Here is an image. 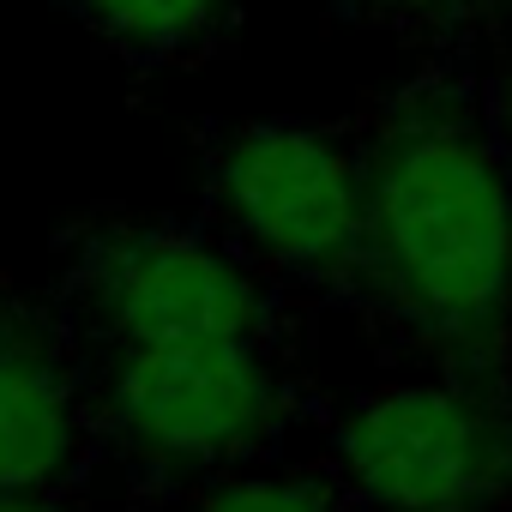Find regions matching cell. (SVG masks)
Listing matches in <instances>:
<instances>
[{
    "label": "cell",
    "instance_id": "6da1fadb",
    "mask_svg": "<svg viewBox=\"0 0 512 512\" xmlns=\"http://www.w3.org/2000/svg\"><path fill=\"white\" fill-rule=\"evenodd\" d=\"M362 272L434 350L482 356L506 338L512 151L464 97L422 91L368 145Z\"/></svg>",
    "mask_w": 512,
    "mask_h": 512
},
{
    "label": "cell",
    "instance_id": "7a4b0ae2",
    "mask_svg": "<svg viewBox=\"0 0 512 512\" xmlns=\"http://www.w3.org/2000/svg\"><path fill=\"white\" fill-rule=\"evenodd\" d=\"M368 512H494L512 494V416L470 380H386L332 434Z\"/></svg>",
    "mask_w": 512,
    "mask_h": 512
},
{
    "label": "cell",
    "instance_id": "3957f363",
    "mask_svg": "<svg viewBox=\"0 0 512 512\" xmlns=\"http://www.w3.org/2000/svg\"><path fill=\"white\" fill-rule=\"evenodd\" d=\"M229 235L290 278L362 272L368 151L308 121L235 127L211 169Z\"/></svg>",
    "mask_w": 512,
    "mask_h": 512
},
{
    "label": "cell",
    "instance_id": "277c9868",
    "mask_svg": "<svg viewBox=\"0 0 512 512\" xmlns=\"http://www.w3.org/2000/svg\"><path fill=\"white\" fill-rule=\"evenodd\" d=\"M103 404L139 458L163 470H223L266 446L284 416V380L260 338L121 344Z\"/></svg>",
    "mask_w": 512,
    "mask_h": 512
},
{
    "label": "cell",
    "instance_id": "5b68a950",
    "mask_svg": "<svg viewBox=\"0 0 512 512\" xmlns=\"http://www.w3.org/2000/svg\"><path fill=\"white\" fill-rule=\"evenodd\" d=\"M85 302L121 344L175 338H260L266 296L229 247L187 229H133L97 241L85 260Z\"/></svg>",
    "mask_w": 512,
    "mask_h": 512
},
{
    "label": "cell",
    "instance_id": "8992f818",
    "mask_svg": "<svg viewBox=\"0 0 512 512\" xmlns=\"http://www.w3.org/2000/svg\"><path fill=\"white\" fill-rule=\"evenodd\" d=\"M85 440L79 386L61 350L19 320H0V494H49Z\"/></svg>",
    "mask_w": 512,
    "mask_h": 512
},
{
    "label": "cell",
    "instance_id": "52a82bcc",
    "mask_svg": "<svg viewBox=\"0 0 512 512\" xmlns=\"http://www.w3.org/2000/svg\"><path fill=\"white\" fill-rule=\"evenodd\" d=\"M79 19L91 31H103L115 49L133 55H181L199 49L229 0H73Z\"/></svg>",
    "mask_w": 512,
    "mask_h": 512
},
{
    "label": "cell",
    "instance_id": "ba28073f",
    "mask_svg": "<svg viewBox=\"0 0 512 512\" xmlns=\"http://www.w3.org/2000/svg\"><path fill=\"white\" fill-rule=\"evenodd\" d=\"M199 512H344L338 488L320 476H296V470H247V476H223Z\"/></svg>",
    "mask_w": 512,
    "mask_h": 512
},
{
    "label": "cell",
    "instance_id": "9c48e42d",
    "mask_svg": "<svg viewBox=\"0 0 512 512\" xmlns=\"http://www.w3.org/2000/svg\"><path fill=\"white\" fill-rule=\"evenodd\" d=\"M356 13H380V19H440V13H458L470 0H344Z\"/></svg>",
    "mask_w": 512,
    "mask_h": 512
},
{
    "label": "cell",
    "instance_id": "30bf717a",
    "mask_svg": "<svg viewBox=\"0 0 512 512\" xmlns=\"http://www.w3.org/2000/svg\"><path fill=\"white\" fill-rule=\"evenodd\" d=\"M0 512H67L49 494H0Z\"/></svg>",
    "mask_w": 512,
    "mask_h": 512
},
{
    "label": "cell",
    "instance_id": "8fae6325",
    "mask_svg": "<svg viewBox=\"0 0 512 512\" xmlns=\"http://www.w3.org/2000/svg\"><path fill=\"white\" fill-rule=\"evenodd\" d=\"M500 139L512 151V67H506V91H500Z\"/></svg>",
    "mask_w": 512,
    "mask_h": 512
}]
</instances>
